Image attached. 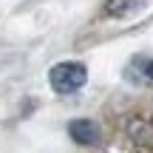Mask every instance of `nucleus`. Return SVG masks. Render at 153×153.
<instances>
[{
    "instance_id": "2",
    "label": "nucleus",
    "mask_w": 153,
    "mask_h": 153,
    "mask_svg": "<svg viewBox=\"0 0 153 153\" xmlns=\"http://www.w3.org/2000/svg\"><path fill=\"white\" fill-rule=\"evenodd\" d=\"M68 133L76 145H97L99 142V125L91 119H74L68 125Z\"/></svg>"
},
{
    "instance_id": "4",
    "label": "nucleus",
    "mask_w": 153,
    "mask_h": 153,
    "mask_svg": "<svg viewBox=\"0 0 153 153\" xmlns=\"http://www.w3.org/2000/svg\"><path fill=\"white\" fill-rule=\"evenodd\" d=\"M128 133H131L139 145H150L153 142V125L148 119H133L131 125H128Z\"/></svg>"
},
{
    "instance_id": "1",
    "label": "nucleus",
    "mask_w": 153,
    "mask_h": 153,
    "mask_svg": "<svg viewBox=\"0 0 153 153\" xmlns=\"http://www.w3.org/2000/svg\"><path fill=\"white\" fill-rule=\"evenodd\" d=\"M48 82L57 94H74L88 82V68L82 62H57L48 71Z\"/></svg>"
},
{
    "instance_id": "5",
    "label": "nucleus",
    "mask_w": 153,
    "mask_h": 153,
    "mask_svg": "<svg viewBox=\"0 0 153 153\" xmlns=\"http://www.w3.org/2000/svg\"><path fill=\"white\" fill-rule=\"evenodd\" d=\"M145 76H148V79H153V60L145 62Z\"/></svg>"
},
{
    "instance_id": "3",
    "label": "nucleus",
    "mask_w": 153,
    "mask_h": 153,
    "mask_svg": "<svg viewBox=\"0 0 153 153\" xmlns=\"http://www.w3.org/2000/svg\"><path fill=\"white\" fill-rule=\"evenodd\" d=\"M145 0H108L105 3V14L108 17H125V14H133L136 9H142Z\"/></svg>"
}]
</instances>
